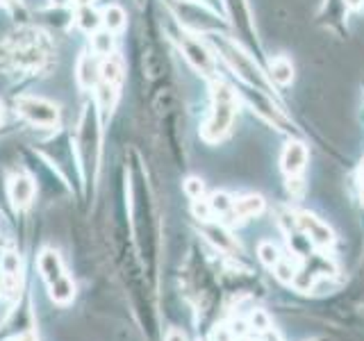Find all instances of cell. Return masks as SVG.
Instances as JSON below:
<instances>
[{
  "label": "cell",
  "mask_w": 364,
  "mask_h": 341,
  "mask_svg": "<svg viewBox=\"0 0 364 341\" xmlns=\"http://www.w3.org/2000/svg\"><path fill=\"white\" fill-rule=\"evenodd\" d=\"M50 53V43L34 28H23L16 34L0 43V64L16 71H37L46 64Z\"/></svg>",
  "instance_id": "obj_1"
},
{
  "label": "cell",
  "mask_w": 364,
  "mask_h": 341,
  "mask_svg": "<svg viewBox=\"0 0 364 341\" xmlns=\"http://www.w3.org/2000/svg\"><path fill=\"white\" fill-rule=\"evenodd\" d=\"M237 117V94L225 82H214L212 87V109L210 117L205 119L200 134L205 141L216 144L228 136L232 130V123Z\"/></svg>",
  "instance_id": "obj_2"
},
{
  "label": "cell",
  "mask_w": 364,
  "mask_h": 341,
  "mask_svg": "<svg viewBox=\"0 0 364 341\" xmlns=\"http://www.w3.org/2000/svg\"><path fill=\"white\" fill-rule=\"evenodd\" d=\"M214 43H216V50H219L221 57L225 60V64L235 71V75L242 77L248 87H255L259 91H267V94H271L267 73H262V68L257 66V62L248 53H244L242 48H239V43H235L232 39H228V37H219V34H214Z\"/></svg>",
  "instance_id": "obj_3"
},
{
  "label": "cell",
  "mask_w": 364,
  "mask_h": 341,
  "mask_svg": "<svg viewBox=\"0 0 364 341\" xmlns=\"http://www.w3.org/2000/svg\"><path fill=\"white\" fill-rule=\"evenodd\" d=\"M96 109L98 105H85L77 123V148L87 173H96L100 159V121Z\"/></svg>",
  "instance_id": "obj_4"
},
{
  "label": "cell",
  "mask_w": 364,
  "mask_h": 341,
  "mask_svg": "<svg viewBox=\"0 0 364 341\" xmlns=\"http://www.w3.org/2000/svg\"><path fill=\"white\" fill-rule=\"evenodd\" d=\"M16 112L28 123L39 125V128H55L60 123V109H57L55 102L39 96H18Z\"/></svg>",
  "instance_id": "obj_5"
},
{
  "label": "cell",
  "mask_w": 364,
  "mask_h": 341,
  "mask_svg": "<svg viewBox=\"0 0 364 341\" xmlns=\"http://www.w3.org/2000/svg\"><path fill=\"white\" fill-rule=\"evenodd\" d=\"M178 41H180L182 55L187 57V62L196 68L198 73L214 75V55L210 53L208 45H205L200 39L193 37V34H187V32H180Z\"/></svg>",
  "instance_id": "obj_6"
},
{
  "label": "cell",
  "mask_w": 364,
  "mask_h": 341,
  "mask_svg": "<svg viewBox=\"0 0 364 341\" xmlns=\"http://www.w3.org/2000/svg\"><path fill=\"white\" fill-rule=\"evenodd\" d=\"M307 159H310V151L303 141H289L284 146L282 157H280V166L282 170L289 175H301L305 166H307Z\"/></svg>",
  "instance_id": "obj_7"
},
{
  "label": "cell",
  "mask_w": 364,
  "mask_h": 341,
  "mask_svg": "<svg viewBox=\"0 0 364 341\" xmlns=\"http://www.w3.org/2000/svg\"><path fill=\"white\" fill-rule=\"evenodd\" d=\"M299 227H301V232H305L307 239H310L312 244H316L318 248H328L335 242L333 230L312 214H299Z\"/></svg>",
  "instance_id": "obj_8"
},
{
  "label": "cell",
  "mask_w": 364,
  "mask_h": 341,
  "mask_svg": "<svg viewBox=\"0 0 364 341\" xmlns=\"http://www.w3.org/2000/svg\"><path fill=\"white\" fill-rule=\"evenodd\" d=\"M34 198V182L30 175H14L9 182V200L14 202V207L23 210V207H28V205L32 202Z\"/></svg>",
  "instance_id": "obj_9"
},
{
  "label": "cell",
  "mask_w": 364,
  "mask_h": 341,
  "mask_svg": "<svg viewBox=\"0 0 364 341\" xmlns=\"http://www.w3.org/2000/svg\"><path fill=\"white\" fill-rule=\"evenodd\" d=\"M75 77L82 89H91L100 82V64L96 55H82L75 64Z\"/></svg>",
  "instance_id": "obj_10"
},
{
  "label": "cell",
  "mask_w": 364,
  "mask_h": 341,
  "mask_svg": "<svg viewBox=\"0 0 364 341\" xmlns=\"http://www.w3.org/2000/svg\"><path fill=\"white\" fill-rule=\"evenodd\" d=\"M269 80L271 82H276L278 87H289L294 82V64L287 57H273L269 62Z\"/></svg>",
  "instance_id": "obj_11"
},
{
  "label": "cell",
  "mask_w": 364,
  "mask_h": 341,
  "mask_svg": "<svg viewBox=\"0 0 364 341\" xmlns=\"http://www.w3.org/2000/svg\"><path fill=\"white\" fill-rule=\"evenodd\" d=\"M123 60L119 55H109V57H102V64H100V82L112 85V87H121L123 82Z\"/></svg>",
  "instance_id": "obj_12"
},
{
  "label": "cell",
  "mask_w": 364,
  "mask_h": 341,
  "mask_svg": "<svg viewBox=\"0 0 364 341\" xmlns=\"http://www.w3.org/2000/svg\"><path fill=\"white\" fill-rule=\"evenodd\" d=\"M264 212V198L257 193H248L244 198H237L232 205V214L237 219H253V216Z\"/></svg>",
  "instance_id": "obj_13"
},
{
  "label": "cell",
  "mask_w": 364,
  "mask_h": 341,
  "mask_svg": "<svg viewBox=\"0 0 364 341\" xmlns=\"http://www.w3.org/2000/svg\"><path fill=\"white\" fill-rule=\"evenodd\" d=\"M39 271L46 282H55L57 278L64 276V269H62V259L60 255L55 253V250H43L39 255Z\"/></svg>",
  "instance_id": "obj_14"
},
{
  "label": "cell",
  "mask_w": 364,
  "mask_h": 341,
  "mask_svg": "<svg viewBox=\"0 0 364 341\" xmlns=\"http://www.w3.org/2000/svg\"><path fill=\"white\" fill-rule=\"evenodd\" d=\"M48 287H50V298H53L55 303H60V305L71 303V301H73V296H75L73 282H71V278H66V276L57 278L55 282L48 284Z\"/></svg>",
  "instance_id": "obj_15"
},
{
  "label": "cell",
  "mask_w": 364,
  "mask_h": 341,
  "mask_svg": "<svg viewBox=\"0 0 364 341\" xmlns=\"http://www.w3.org/2000/svg\"><path fill=\"white\" fill-rule=\"evenodd\" d=\"M91 53L96 57H109L114 55V32L105 30H96L94 37H91Z\"/></svg>",
  "instance_id": "obj_16"
},
{
  "label": "cell",
  "mask_w": 364,
  "mask_h": 341,
  "mask_svg": "<svg viewBox=\"0 0 364 341\" xmlns=\"http://www.w3.org/2000/svg\"><path fill=\"white\" fill-rule=\"evenodd\" d=\"M100 18H102V23H105V28H107L109 32H117V30H123V28H125V11H123V7H119V5H109V7H105V9H102Z\"/></svg>",
  "instance_id": "obj_17"
},
{
  "label": "cell",
  "mask_w": 364,
  "mask_h": 341,
  "mask_svg": "<svg viewBox=\"0 0 364 341\" xmlns=\"http://www.w3.org/2000/svg\"><path fill=\"white\" fill-rule=\"evenodd\" d=\"M100 23H102L100 14H98V11H96L94 7H91V5L77 9V26L82 28L85 32H96Z\"/></svg>",
  "instance_id": "obj_18"
},
{
  "label": "cell",
  "mask_w": 364,
  "mask_h": 341,
  "mask_svg": "<svg viewBox=\"0 0 364 341\" xmlns=\"http://www.w3.org/2000/svg\"><path fill=\"white\" fill-rule=\"evenodd\" d=\"M210 202V210H212V214H219V216H228V214H232V205H235V200L228 196V193H223V191H216V193H212V198L208 200Z\"/></svg>",
  "instance_id": "obj_19"
},
{
  "label": "cell",
  "mask_w": 364,
  "mask_h": 341,
  "mask_svg": "<svg viewBox=\"0 0 364 341\" xmlns=\"http://www.w3.org/2000/svg\"><path fill=\"white\" fill-rule=\"evenodd\" d=\"M257 255H259V259H262V264H267V266H276L278 264V259H280V255H278V248L273 246L271 242H262L259 246H257Z\"/></svg>",
  "instance_id": "obj_20"
},
{
  "label": "cell",
  "mask_w": 364,
  "mask_h": 341,
  "mask_svg": "<svg viewBox=\"0 0 364 341\" xmlns=\"http://www.w3.org/2000/svg\"><path fill=\"white\" fill-rule=\"evenodd\" d=\"M0 271L5 276H21V257L16 253H5L0 257Z\"/></svg>",
  "instance_id": "obj_21"
},
{
  "label": "cell",
  "mask_w": 364,
  "mask_h": 341,
  "mask_svg": "<svg viewBox=\"0 0 364 341\" xmlns=\"http://www.w3.org/2000/svg\"><path fill=\"white\" fill-rule=\"evenodd\" d=\"M273 273H276V278L284 284H289L296 278V271L287 259H278V264L273 266Z\"/></svg>",
  "instance_id": "obj_22"
},
{
  "label": "cell",
  "mask_w": 364,
  "mask_h": 341,
  "mask_svg": "<svg viewBox=\"0 0 364 341\" xmlns=\"http://www.w3.org/2000/svg\"><path fill=\"white\" fill-rule=\"evenodd\" d=\"M185 193L191 198V200H203V193H205V185L203 180L198 178H189L185 182Z\"/></svg>",
  "instance_id": "obj_23"
},
{
  "label": "cell",
  "mask_w": 364,
  "mask_h": 341,
  "mask_svg": "<svg viewBox=\"0 0 364 341\" xmlns=\"http://www.w3.org/2000/svg\"><path fill=\"white\" fill-rule=\"evenodd\" d=\"M287 189H289V193L291 196H303V191H305V182H303V178L301 175H289L287 178Z\"/></svg>",
  "instance_id": "obj_24"
},
{
  "label": "cell",
  "mask_w": 364,
  "mask_h": 341,
  "mask_svg": "<svg viewBox=\"0 0 364 341\" xmlns=\"http://www.w3.org/2000/svg\"><path fill=\"white\" fill-rule=\"evenodd\" d=\"M250 325H253L255 330H269V316L264 312L255 310L253 316H250Z\"/></svg>",
  "instance_id": "obj_25"
},
{
  "label": "cell",
  "mask_w": 364,
  "mask_h": 341,
  "mask_svg": "<svg viewBox=\"0 0 364 341\" xmlns=\"http://www.w3.org/2000/svg\"><path fill=\"white\" fill-rule=\"evenodd\" d=\"M214 339L216 341H232V332H230V330H225V328H219L214 332Z\"/></svg>",
  "instance_id": "obj_26"
},
{
  "label": "cell",
  "mask_w": 364,
  "mask_h": 341,
  "mask_svg": "<svg viewBox=\"0 0 364 341\" xmlns=\"http://www.w3.org/2000/svg\"><path fill=\"white\" fill-rule=\"evenodd\" d=\"M166 341H187V337L180 332V330H168Z\"/></svg>",
  "instance_id": "obj_27"
},
{
  "label": "cell",
  "mask_w": 364,
  "mask_h": 341,
  "mask_svg": "<svg viewBox=\"0 0 364 341\" xmlns=\"http://www.w3.org/2000/svg\"><path fill=\"white\" fill-rule=\"evenodd\" d=\"M346 7H350V9H360L362 5H364V0H341Z\"/></svg>",
  "instance_id": "obj_28"
},
{
  "label": "cell",
  "mask_w": 364,
  "mask_h": 341,
  "mask_svg": "<svg viewBox=\"0 0 364 341\" xmlns=\"http://www.w3.org/2000/svg\"><path fill=\"white\" fill-rule=\"evenodd\" d=\"M68 3H73V0H50L53 7H66Z\"/></svg>",
  "instance_id": "obj_29"
},
{
  "label": "cell",
  "mask_w": 364,
  "mask_h": 341,
  "mask_svg": "<svg viewBox=\"0 0 364 341\" xmlns=\"http://www.w3.org/2000/svg\"><path fill=\"white\" fill-rule=\"evenodd\" d=\"M73 3H75L77 7H87V5H91V0H73Z\"/></svg>",
  "instance_id": "obj_30"
},
{
  "label": "cell",
  "mask_w": 364,
  "mask_h": 341,
  "mask_svg": "<svg viewBox=\"0 0 364 341\" xmlns=\"http://www.w3.org/2000/svg\"><path fill=\"white\" fill-rule=\"evenodd\" d=\"M362 200H364V180H362Z\"/></svg>",
  "instance_id": "obj_31"
},
{
  "label": "cell",
  "mask_w": 364,
  "mask_h": 341,
  "mask_svg": "<svg viewBox=\"0 0 364 341\" xmlns=\"http://www.w3.org/2000/svg\"><path fill=\"white\" fill-rule=\"evenodd\" d=\"M180 3H193V0H180Z\"/></svg>",
  "instance_id": "obj_32"
},
{
  "label": "cell",
  "mask_w": 364,
  "mask_h": 341,
  "mask_svg": "<svg viewBox=\"0 0 364 341\" xmlns=\"http://www.w3.org/2000/svg\"><path fill=\"white\" fill-rule=\"evenodd\" d=\"M0 119H3V105H0Z\"/></svg>",
  "instance_id": "obj_33"
},
{
  "label": "cell",
  "mask_w": 364,
  "mask_h": 341,
  "mask_svg": "<svg viewBox=\"0 0 364 341\" xmlns=\"http://www.w3.org/2000/svg\"><path fill=\"white\" fill-rule=\"evenodd\" d=\"M136 3H139V5H144V0H136Z\"/></svg>",
  "instance_id": "obj_34"
}]
</instances>
